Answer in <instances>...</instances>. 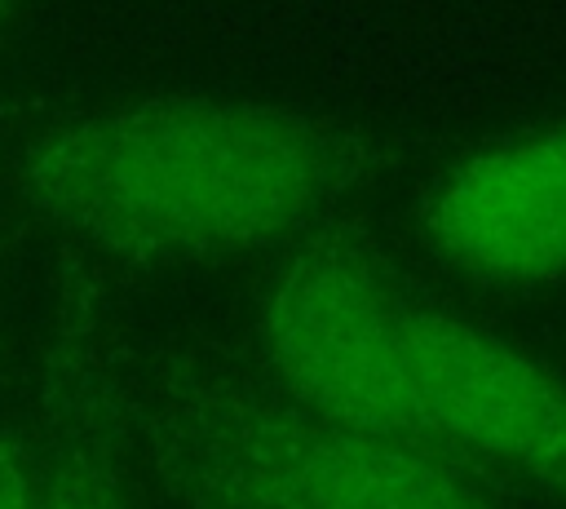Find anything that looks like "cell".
<instances>
[{"label": "cell", "mask_w": 566, "mask_h": 509, "mask_svg": "<svg viewBox=\"0 0 566 509\" xmlns=\"http://www.w3.org/2000/svg\"><path fill=\"white\" fill-rule=\"evenodd\" d=\"M424 235L482 283L566 274V124L460 159L424 199Z\"/></svg>", "instance_id": "5"}, {"label": "cell", "mask_w": 566, "mask_h": 509, "mask_svg": "<svg viewBox=\"0 0 566 509\" xmlns=\"http://www.w3.org/2000/svg\"><path fill=\"white\" fill-rule=\"evenodd\" d=\"M226 460L256 509H495L460 456L296 403L234 407Z\"/></svg>", "instance_id": "4"}, {"label": "cell", "mask_w": 566, "mask_h": 509, "mask_svg": "<svg viewBox=\"0 0 566 509\" xmlns=\"http://www.w3.org/2000/svg\"><path fill=\"white\" fill-rule=\"evenodd\" d=\"M367 173L336 120L248 97H146L53 124L13 164L27 208L115 257H239L270 248Z\"/></svg>", "instance_id": "1"}, {"label": "cell", "mask_w": 566, "mask_h": 509, "mask_svg": "<svg viewBox=\"0 0 566 509\" xmlns=\"http://www.w3.org/2000/svg\"><path fill=\"white\" fill-rule=\"evenodd\" d=\"M407 288L358 243L323 239L301 248L261 297V354L287 403L398 434L394 328ZM402 438V434H398Z\"/></svg>", "instance_id": "3"}, {"label": "cell", "mask_w": 566, "mask_h": 509, "mask_svg": "<svg viewBox=\"0 0 566 509\" xmlns=\"http://www.w3.org/2000/svg\"><path fill=\"white\" fill-rule=\"evenodd\" d=\"M394 416L402 438L566 496V381L522 345L416 297L394 328Z\"/></svg>", "instance_id": "2"}, {"label": "cell", "mask_w": 566, "mask_h": 509, "mask_svg": "<svg viewBox=\"0 0 566 509\" xmlns=\"http://www.w3.org/2000/svg\"><path fill=\"white\" fill-rule=\"evenodd\" d=\"M0 509H71L66 487L13 438L0 434Z\"/></svg>", "instance_id": "6"}]
</instances>
